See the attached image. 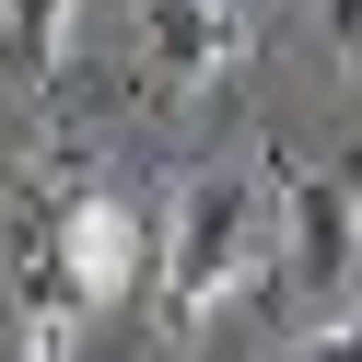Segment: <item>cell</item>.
Segmentation results:
<instances>
[{"label":"cell","mask_w":362,"mask_h":362,"mask_svg":"<svg viewBox=\"0 0 362 362\" xmlns=\"http://www.w3.org/2000/svg\"><path fill=\"white\" fill-rule=\"evenodd\" d=\"M12 24H24V47L47 59V47H59V24H71V0H24V12H12Z\"/></svg>","instance_id":"cell-6"},{"label":"cell","mask_w":362,"mask_h":362,"mask_svg":"<svg viewBox=\"0 0 362 362\" xmlns=\"http://www.w3.org/2000/svg\"><path fill=\"white\" fill-rule=\"evenodd\" d=\"M141 59L164 94H211L245 59V12L234 0H141Z\"/></svg>","instance_id":"cell-2"},{"label":"cell","mask_w":362,"mask_h":362,"mask_svg":"<svg viewBox=\"0 0 362 362\" xmlns=\"http://www.w3.org/2000/svg\"><path fill=\"white\" fill-rule=\"evenodd\" d=\"M281 362H362V304H351V315H339V327H315V339H304V351H281Z\"/></svg>","instance_id":"cell-5"},{"label":"cell","mask_w":362,"mask_h":362,"mask_svg":"<svg viewBox=\"0 0 362 362\" xmlns=\"http://www.w3.org/2000/svg\"><path fill=\"white\" fill-rule=\"evenodd\" d=\"M47 245H59V281L82 292V304H117L129 281H141V222L117 211V199H59V222H47Z\"/></svg>","instance_id":"cell-3"},{"label":"cell","mask_w":362,"mask_h":362,"mask_svg":"<svg viewBox=\"0 0 362 362\" xmlns=\"http://www.w3.org/2000/svg\"><path fill=\"white\" fill-rule=\"evenodd\" d=\"M245 245H257V187L245 175H187L175 187V234H164V327L175 339L245 281Z\"/></svg>","instance_id":"cell-1"},{"label":"cell","mask_w":362,"mask_h":362,"mask_svg":"<svg viewBox=\"0 0 362 362\" xmlns=\"http://www.w3.org/2000/svg\"><path fill=\"white\" fill-rule=\"evenodd\" d=\"M327 24H339V47L362 59V0H327Z\"/></svg>","instance_id":"cell-7"},{"label":"cell","mask_w":362,"mask_h":362,"mask_svg":"<svg viewBox=\"0 0 362 362\" xmlns=\"http://www.w3.org/2000/svg\"><path fill=\"white\" fill-rule=\"evenodd\" d=\"M351 269H362V211H351V175H292V281L351 304Z\"/></svg>","instance_id":"cell-4"}]
</instances>
